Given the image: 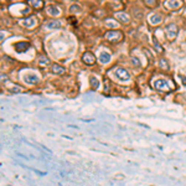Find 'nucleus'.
<instances>
[{
  "label": "nucleus",
  "instance_id": "obj_1",
  "mask_svg": "<svg viewBox=\"0 0 186 186\" xmlns=\"http://www.w3.org/2000/svg\"><path fill=\"white\" fill-rule=\"evenodd\" d=\"M165 31H166V36L170 40H172L175 36H176V34H178V26L175 24H169L166 26V29H165Z\"/></svg>",
  "mask_w": 186,
  "mask_h": 186
},
{
  "label": "nucleus",
  "instance_id": "obj_2",
  "mask_svg": "<svg viewBox=\"0 0 186 186\" xmlns=\"http://www.w3.org/2000/svg\"><path fill=\"white\" fill-rule=\"evenodd\" d=\"M104 37L108 41H118L122 39V33H119V31H108L104 34Z\"/></svg>",
  "mask_w": 186,
  "mask_h": 186
},
{
  "label": "nucleus",
  "instance_id": "obj_3",
  "mask_svg": "<svg viewBox=\"0 0 186 186\" xmlns=\"http://www.w3.org/2000/svg\"><path fill=\"white\" fill-rule=\"evenodd\" d=\"M82 60H83V62H85V64H87V65H93V64L96 62L95 55H92L91 52L83 54V56H82Z\"/></svg>",
  "mask_w": 186,
  "mask_h": 186
},
{
  "label": "nucleus",
  "instance_id": "obj_4",
  "mask_svg": "<svg viewBox=\"0 0 186 186\" xmlns=\"http://www.w3.org/2000/svg\"><path fill=\"white\" fill-rule=\"evenodd\" d=\"M116 75H117V77H119L120 79H128L130 76H129V73L126 71V70H123V68H118L117 71H116Z\"/></svg>",
  "mask_w": 186,
  "mask_h": 186
},
{
  "label": "nucleus",
  "instance_id": "obj_5",
  "mask_svg": "<svg viewBox=\"0 0 186 186\" xmlns=\"http://www.w3.org/2000/svg\"><path fill=\"white\" fill-rule=\"evenodd\" d=\"M29 47H30V44L29 42H17L15 45V48H16L17 52H23V51L27 50Z\"/></svg>",
  "mask_w": 186,
  "mask_h": 186
},
{
  "label": "nucleus",
  "instance_id": "obj_6",
  "mask_svg": "<svg viewBox=\"0 0 186 186\" xmlns=\"http://www.w3.org/2000/svg\"><path fill=\"white\" fill-rule=\"evenodd\" d=\"M116 17L122 20L123 23H128L129 21V15L126 13H116Z\"/></svg>",
  "mask_w": 186,
  "mask_h": 186
},
{
  "label": "nucleus",
  "instance_id": "obj_7",
  "mask_svg": "<svg viewBox=\"0 0 186 186\" xmlns=\"http://www.w3.org/2000/svg\"><path fill=\"white\" fill-rule=\"evenodd\" d=\"M52 71H54V73H57V75L65 73V68L62 67V66H60V65H57V64L52 65Z\"/></svg>",
  "mask_w": 186,
  "mask_h": 186
},
{
  "label": "nucleus",
  "instance_id": "obj_8",
  "mask_svg": "<svg viewBox=\"0 0 186 186\" xmlns=\"http://www.w3.org/2000/svg\"><path fill=\"white\" fill-rule=\"evenodd\" d=\"M150 24H153V25H157V24H159L160 21H161V16L160 15H158V14H154V15H151L150 16Z\"/></svg>",
  "mask_w": 186,
  "mask_h": 186
},
{
  "label": "nucleus",
  "instance_id": "obj_9",
  "mask_svg": "<svg viewBox=\"0 0 186 186\" xmlns=\"http://www.w3.org/2000/svg\"><path fill=\"white\" fill-rule=\"evenodd\" d=\"M155 88H158V89H160V91H164V89H168V87H166V83L163 81V79H159V81H157L155 82Z\"/></svg>",
  "mask_w": 186,
  "mask_h": 186
},
{
  "label": "nucleus",
  "instance_id": "obj_10",
  "mask_svg": "<svg viewBox=\"0 0 186 186\" xmlns=\"http://www.w3.org/2000/svg\"><path fill=\"white\" fill-rule=\"evenodd\" d=\"M47 13H48L50 15H58V14H60L58 9H57L56 6H54V5L47 6Z\"/></svg>",
  "mask_w": 186,
  "mask_h": 186
},
{
  "label": "nucleus",
  "instance_id": "obj_11",
  "mask_svg": "<svg viewBox=\"0 0 186 186\" xmlns=\"http://www.w3.org/2000/svg\"><path fill=\"white\" fill-rule=\"evenodd\" d=\"M35 24H36V19H35L34 16H31V17L26 19V20H25V23H24V25H25V26H27V27H30V26H34Z\"/></svg>",
  "mask_w": 186,
  "mask_h": 186
},
{
  "label": "nucleus",
  "instance_id": "obj_12",
  "mask_svg": "<svg viewBox=\"0 0 186 186\" xmlns=\"http://www.w3.org/2000/svg\"><path fill=\"white\" fill-rule=\"evenodd\" d=\"M61 21L60 20H56V21H51V23H48L47 24V27H55V29H58V27H61Z\"/></svg>",
  "mask_w": 186,
  "mask_h": 186
},
{
  "label": "nucleus",
  "instance_id": "obj_13",
  "mask_svg": "<svg viewBox=\"0 0 186 186\" xmlns=\"http://www.w3.org/2000/svg\"><path fill=\"white\" fill-rule=\"evenodd\" d=\"M89 81H91V87H92V88H98L99 82H98V79H97L96 77H91Z\"/></svg>",
  "mask_w": 186,
  "mask_h": 186
},
{
  "label": "nucleus",
  "instance_id": "obj_14",
  "mask_svg": "<svg viewBox=\"0 0 186 186\" xmlns=\"http://www.w3.org/2000/svg\"><path fill=\"white\" fill-rule=\"evenodd\" d=\"M153 44H154V47L157 48V51H158L159 54H160V52H163V47L160 46V44L158 42V40L155 39V37H154V40H153Z\"/></svg>",
  "mask_w": 186,
  "mask_h": 186
},
{
  "label": "nucleus",
  "instance_id": "obj_15",
  "mask_svg": "<svg viewBox=\"0 0 186 186\" xmlns=\"http://www.w3.org/2000/svg\"><path fill=\"white\" fill-rule=\"evenodd\" d=\"M109 60H110V56L108 54H102L101 55V61L103 62V64H107V62H109Z\"/></svg>",
  "mask_w": 186,
  "mask_h": 186
},
{
  "label": "nucleus",
  "instance_id": "obj_16",
  "mask_svg": "<svg viewBox=\"0 0 186 186\" xmlns=\"http://www.w3.org/2000/svg\"><path fill=\"white\" fill-rule=\"evenodd\" d=\"M25 79L29 82V83H36L37 82V78L35 76H25Z\"/></svg>",
  "mask_w": 186,
  "mask_h": 186
},
{
  "label": "nucleus",
  "instance_id": "obj_17",
  "mask_svg": "<svg viewBox=\"0 0 186 186\" xmlns=\"http://www.w3.org/2000/svg\"><path fill=\"white\" fill-rule=\"evenodd\" d=\"M160 67L161 68H165V70H169V65L166 64V60H164V58L160 60Z\"/></svg>",
  "mask_w": 186,
  "mask_h": 186
},
{
  "label": "nucleus",
  "instance_id": "obj_18",
  "mask_svg": "<svg viewBox=\"0 0 186 186\" xmlns=\"http://www.w3.org/2000/svg\"><path fill=\"white\" fill-rule=\"evenodd\" d=\"M10 91H11V92H21L23 91V87H20L17 85H14L11 88H10Z\"/></svg>",
  "mask_w": 186,
  "mask_h": 186
},
{
  "label": "nucleus",
  "instance_id": "obj_19",
  "mask_svg": "<svg viewBox=\"0 0 186 186\" xmlns=\"http://www.w3.org/2000/svg\"><path fill=\"white\" fill-rule=\"evenodd\" d=\"M70 10H71L72 13H78V11H81V8H79V6L76 4V5H72Z\"/></svg>",
  "mask_w": 186,
  "mask_h": 186
},
{
  "label": "nucleus",
  "instance_id": "obj_20",
  "mask_svg": "<svg viewBox=\"0 0 186 186\" xmlns=\"http://www.w3.org/2000/svg\"><path fill=\"white\" fill-rule=\"evenodd\" d=\"M132 64L134 65V66H139L140 64H139V61H138V58L137 57H132Z\"/></svg>",
  "mask_w": 186,
  "mask_h": 186
},
{
  "label": "nucleus",
  "instance_id": "obj_21",
  "mask_svg": "<svg viewBox=\"0 0 186 186\" xmlns=\"http://www.w3.org/2000/svg\"><path fill=\"white\" fill-rule=\"evenodd\" d=\"M30 4L34 5L35 8H40L41 5H42V3H41V2H30Z\"/></svg>",
  "mask_w": 186,
  "mask_h": 186
},
{
  "label": "nucleus",
  "instance_id": "obj_22",
  "mask_svg": "<svg viewBox=\"0 0 186 186\" xmlns=\"http://www.w3.org/2000/svg\"><path fill=\"white\" fill-rule=\"evenodd\" d=\"M40 64H41V65H44V64L47 65V64H48V60H47L46 57H41V58H40Z\"/></svg>",
  "mask_w": 186,
  "mask_h": 186
},
{
  "label": "nucleus",
  "instance_id": "obj_23",
  "mask_svg": "<svg viewBox=\"0 0 186 186\" xmlns=\"http://www.w3.org/2000/svg\"><path fill=\"white\" fill-rule=\"evenodd\" d=\"M144 52H145V55L149 57V60H153V56H151V54L149 52V50H147V48H145V50H144Z\"/></svg>",
  "mask_w": 186,
  "mask_h": 186
},
{
  "label": "nucleus",
  "instance_id": "obj_24",
  "mask_svg": "<svg viewBox=\"0 0 186 186\" xmlns=\"http://www.w3.org/2000/svg\"><path fill=\"white\" fill-rule=\"evenodd\" d=\"M168 5H169V6H171V8H175V6H179V5H180V3H175V4H172V3H168Z\"/></svg>",
  "mask_w": 186,
  "mask_h": 186
},
{
  "label": "nucleus",
  "instance_id": "obj_25",
  "mask_svg": "<svg viewBox=\"0 0 186 186\" xmlns=\"http://www.w3.org/2000/svg\"><path fill=\"white\" fill-rule=\"evenodd\" d=\"M147 5H157V3H150V0H148V2H147Z\"/></svg>",
  "mask_w": 186,
  "mask_h": 186
}]
</instances>
